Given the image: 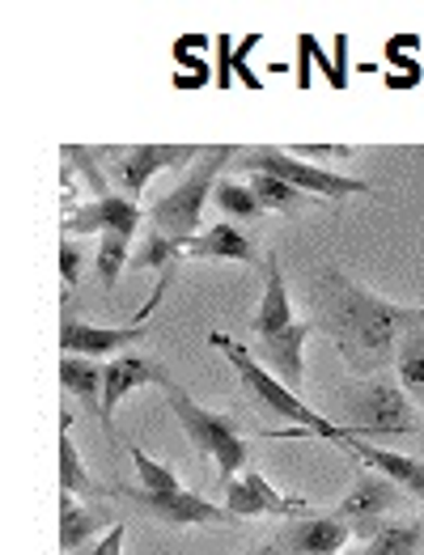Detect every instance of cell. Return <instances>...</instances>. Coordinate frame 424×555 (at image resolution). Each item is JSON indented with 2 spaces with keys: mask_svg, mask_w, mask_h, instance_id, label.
<instances>
[{
  "mask_svg": "<svg viewBox=\"0 0 424 555\" xmlns=\"http://www.w3.org/2000/svg\"><path fill=\"white\" fill-rule=\"evenodd\" d=\"M98 526H102V517L94 509H86L77 496H64L60 501V552H86L90 539L98 534Z\"/></svg>",
  "mask_w": 424,
  "mask_h": 555,
  "instance_id": "44dd1931",
  "label": "cell"
},
{
  "mask_svg": "<svg viewBox=\"0 0 424 555\" xmlns=\"http://www.w3.org/2000/svg\"><path fill=\"white\" fill-rule=\"evenodd\" d=\"M424 552V521H382L374 539H365V547L357 555H421Z\"/></svg>",
  "mask_w": 424,
  "mask_h": 555,
  "instance_id": "d6986e66",
  "label": "cell"
},
{
  "mask_svg": "<svg viewBox=\"0 0 424 555\" xmlns=\"http://www.w3.org/2000/svg\"><path fill=\"white\" fill-rule=\"evenodd\" d=\"M115 496H128V501H137L141 509H149L157 521H166V526H175V530H188V526H226V521H234L226 505H213V501H204V496H195L188 488H170V492H128V488H115Z\"/></svg>",
  "mask_w": 424,
  "mask_h": 555,
  "instance_id": "9c48e42d",
  "label": "cell"
},
{
  "mask_svg": "<svg viewBox=\"0 0 424 555\" xmlns=\"http://www.w3.org/2000/svg\"><path fill=\"white\" fill-rule=\"evenodd\" d=\"M217 51H221V73H217V86H221V90H230V86H234V73H230V51H234V39H230V35H221V39H217Z\"/></svg>",
  "mask_w": 424,
  "mask_h": 555,
  "instance_id": "d6a6232c",
  "label": "cell"
},
{
  "mask_svg": "<svg viewBox=\"0 0 424 555\" xmlns=\"http://www.w3.org/2000/svg\"><path fill=\"white\" fill-rule=\"evenodd\" d=\"M250 191L259 195L264 212H268V208H272V212H293L297 204L310 199V195H301L297 186H288L284 179H272V175H250Z\"/></svg>",
  "mask_w": 424,
  "mask_h": 555,
  "instance_id": "d4e9b609",
  "label": "cell"
},
{
  "mask_svg": "<svg viewBox=\"0 0 424 555\" xmlns=\"http://www.w3.org/2000/svg\"><path fill=\"white\" fill-rule=\"evenodd\" d=\"M73 555H124V526H111L98 543H90L86 552H73Z\"/></svg>",
  "mask_w": 424,
  "mask_h": 555,
  "instance_id": "4dcf8cb0",
  "label": "cell"
},
{
  "mask_svg": "<svg viewBox=\"0 0 424 555\" xmlns=\"http://www.w3.org/2000/svg\"><path fill=\"white\" fill-rule=\"evenodd\" d=\"M137 225H141V208L128 195L90 199V204L64 212V230L73 233H124V237H132Z\"/></svg>",
  "mask_w": 424,
  "mask_h": 555,
  "instance_id": "5bb4252c",
  "label": "cell"
},
{
  "mask_svg": "<svg viewBox=\"0 0 424 555\" xmlns=\"http://www.w3.org/2000/svg\"><path fill=\"white\" fill-rule=\"evenodd\" d=\"M421 323H424V310H421Z\"/></svg>",
  "mask_w": 424,
  "mask_h": 555,
  "instance_id": "e575fe53",
  "label": "cell"
},
{
  "mask_svg": "<svg viewBox=\"0 0 424 555\" xmlns=\"http://www.w3.org/2000/svg\"><path fill=\"white\" fill-rule=\"evenodd\" d=\"M188 259H234V263H250L255 250H250V237L237 230V225L221 221V225L204 230L200 237H191Z\"/></svg>",
  "mask_w": 424,
  "mask_h": 555,
  "instance_id": "e0dca14e",
  "label": "cell"
},
{
  "mask_svg": "<svg viewBox=\"0 0 424 555\" xmlns=\"http://www.w3.org/2000/svg\"><path fill=\"white\" fill-rule=\"evenodd\" d=\"M310 64H314L310 51L297 43V86H301V90H310Z\"/></svg>",
  "mask_w": 424,
  "mask_h": 555,
  "instance_id": "836d02e7",
  "label": "cell"
},
{
  "mask_svg": "<svg viewBox=\"0 0 424 555\" xmlns=\"http://www.w3.org/2000/svg\"><path fill=\"white\" fill-rule=\"evenodd\" d=\"M250 331H255V352L268 365V373H277L293 395H301L306 390V339L314 335V323L293 314V297H288L277 250H268L264 259V301L250 319Z\"/></svg>",
  "mask_w": 424,
  "mask_h": 555,
  "instance_id": "7a4b0ae2",
  "label": "cell"
},
{
  "mask_svg": "<svg viewBox=\"0 0 424 555\" xmlns=\"http://www.w3.org/2000/svg\"><path fill=\"white\" fill-rule=\"evenodd\" d=\"M399 501H403V488H399V483H390V479L377 475V470H365V475L352 483V492L339 501V513H335V517H339L348 530H357L361 539H374L382 517L399 509Z\"/></svg>",
  "mask_w": 424,
  "mask_h": 555,
  "instance_id": "30bf717a",
  "label": "cell"
},
{
  "mask_svg": "<svg viewBox=\"0 0 424 555\" xmlns=\"http://www.w3.org/2000/svg\"><path fill=\"white\" fill-rule=\"evenodd\" d=\"M157 386H162V395H166L170 412H175V420H179V428L191 437V446H195L204 459H213L221 488H226V483H234L237 475L250 466L246 437L237 433L234 420H226V416H217V412H208V408H200V403H195V399H191L188 390H183V386H179L166 370H162V377H157Z\"/></svg>",
  "mask_w": 424,
  "mask_h": 555,
  "instance_id": "277c9868",
  "label": "cell"
},
{
  "mask_svg": "<svg viewBox=\"0 0 424 555\" xmlns=\"http://www.w3.org/2000/svg\"><path fill=\"white\" fill-rule=\"evenodd\" d=\"M188 259V242H175V237H166V233L149 230L144 237V246L137 250V263L132 268H153L157 280H170L175 276V263H183Z\"/></svg>",
  "mask_w": 424,
  "mask_h": 555,
  "instance_id": "7402d4cb",
  "label": "cell"
},
{
  "mask_svg": "<svg viewBox=\"0 0 424 555\" xmlns=\"http://www.w3.org/2000/svg\"><path fill=\"white\" fill-rule=\"evenodd\" d=\"M344 454H352L361 466H374L377 475H386L390 483H399L403 492H412L416 501H424V463L421 459H412V454H395V450H382V446L361 441V437H352V433H348Z\"/></svg>",
  "mask_w": 424,
  "mask_h": 555,
  "instance_id": "9a60e30c",
  "label": "cell"
},
{
  "mask_svg": "<svg viewBox=\"0 0 424 555\" xmlns=\"http://www.w3.org/2000/svg\"><path fill=\"white\" fill-rule=\"evenodd\" d=\"M297 43H301V47H306V51H310V60H314V64H323V73H327V81H331V86H335V90H348V77H344V73L335 68V60H327V55H323V47H319V39H310V35H301Z\"/></svg>",
  "mask_w": 424,
  "mask_h": 555,
  "instance_id": "f1b7e54d",
  "label": "cell"
},
{
  "mask_svg": "<svg viewBox=\"0 0 424 555\" xmlns=\"http://www.w3.org/2000/svg\"><path fill=\"white\" fill-rule=\"evenodd\" d=\"M60 276H64V284H77V276H81V246L68 237L60 246Z\"/></svg>",
  "mask_w": 424,
  "mask_h": 555,
  "instance_id": "f546056e",
  "label": "cell"
},
{
  "mask_svg": "<svg viewBox=\"0 0 424 555\" xmlns=\"http://www.w3.org/2000/svg\"><path fill=\"white\" fill-rule=\"evenodd\" d=\"M94 157H98L94 149H81V144H68V149H64V166L90 179V191H94V199H106L111 191H106V179H102V170L94 166Z\"/></svg>",
  "mask_w": 424,
  "mask_h": 555,
  "instance_id": "4316f807",
  "label": "cell"
},
{
  "mask_svg": "<svg viewBox=\"0 0 424 555\" xmlns=\"http://www.w3.org/2000/svg\"><path fill=\"white\" fill-rule=\"evenodd\" d=\"M230 157H237L234 144H217V149H208V153L200 157V166L191 170L183 183L175 186V191H166V195H157V204L149 208L153 230L166 233V237H175V242L200 237L204 199L217 195V175H221V166H226Z\"/></svg>",
  "mask_w": 424,
  "mask_h": 555,
  "instance_id": "8992f818",
  "label": "cell"
},
{
  "mask_svg": "<svg viewBox=\"0 0 424 555\" xmlns=\"http://www.w3.org/2000/svg\"><path fill=\"white\" fill-rule=\"evenodd\" d=\"M335 408L348 416V433L370 441V437H399V433H416L421 428V408L403 395V386L370 377L361 386H344L335 390Z\"/></svg>",
  "mask_w": 424,
  "mask_h": 555,
  "instance_id": "5b68a950",
  "label": "cell"
},
{
  "mask_svg": "<svg viewBox=\"0 0 424 555\" xmlns=\"http://www.w3.org/2000/svg\"><path fill=\"white\" fill-rule=\"evenodd\" d=\"M102 377H106V365H94L90 357H64L60 361L64 390H73V399H81L98 416H102Z\"/></svg>",
  "mask_w": 424,
  "mask_h": 555,
  "instance_id": "ffe728a7",
  "label": "cell"
},
{
  "mask_svg": "<svg viewBox=\"0 0 424 555\" xmlns=\"http://www.w3.org/2000/svg\"><path fill=\"white\" fill-rule=\"evenodd\" d=\"M259 43H264V35H246L237 51H230V73H237V86H246V90H264V81L250 73V60H246Z\"/></svg>",
  "mask_w": 424,
  "mask_h": 555,
  "instance_id": "83f0119b",
  "label": "cell"
},
{
  "mask_svg": "<svg viewBox=\"0 0 424 555\" xmlns=\"http://www.w3.org/2000/svg\"><path fill=\"white\" fill-rule=\"evenodd\" d=\"M226 509H230V517H310V505L306 501H297V496H284V492H277L259 470H242L234 483H226Z\"/></svg>",
  "mask_w": 424,
  "mask_h": 555,
  "instance_id": "8fae6325",
  "label": "cell"
},
{
  "mask_svg": "<svg viewBox=\"0 0 424 555\" xmlns=\"http://www.w3.org/2000/svg\"><path fill=\"white\" fill-rule=\"evenodd\" d=\"M395 373H399L403 395L424 412V323L403 331V339L395 348Z\"/></svg>",
  "mask_w": 424,
  "mask_h": 555,
  "instance_id": "ac0fdd59",
  "label": "cell"
},
{
  "mask_svg": "<svg viewBox=\"0 0 424 555\" xmlns=\"http://www.w3.org/2000/svg\"><path fill=\"white\" fill-rule=\"evenodd\" d=\"M208 344L234 365L237 382L246 386V395L264 408V412H272V416L288 420V424H297V428H306L310 437H319V441H331V446H348V428L339 424V420L323 416V412H314L301 395H293L288 386H284L277 373H268V365L246 348V344H237L234 335H226V331H208Z\"/></svg>",
  "mask_w": 424,
  "mask_h": 555,
  "instance_id": "3957f363",
  "label": "cell"
},
{
  "mask_svg": "<svg viewBox=\"0 0 424 555\" xmlns=\"http://www.w3.org/2000/svg\"><path fill=\"white\" fill-rule=\"evenodd\" d=\"M293 157H352V144H293Z\"/></svg>",
  "mask_w": 424,
  "mask_h": 555,
  "instance_id": "1f68e13d",
  "label": "cell"
},
{
  "mask_svg": "<svg viewBox=\"0 0 424 555\" xmlns=\"http://www.w3.org/2000/svg\"><path fill=\"white\" fill-rule=\"evenodd\" d=\"M310 323H314V331H327L352 370L374 377L377 370L395 365V348H399L403 331L421 323V310L382 301L377 293L361 288L357 280L327 272L314 288V319Z\"/></svg>",
  "mask_w": 424,
  "mask_h": 555,
  "instance_id": "6da1fadb",
  "label": "cell"
},
{
  "mask_svg": "<svg viewBox=\"0 0 424 555\" xmlns=\"http://www.w3.org/2000/svg\"><path fill=\"white\" fill-rule=\"evenodd\" d=\"M237 166H242L246 175H272V179H284V183L297 186V191L310 195V199L377 195L370 183L348 179V175H335V170H323V166H310V162L293 157L288 149H250V153H237Z\"/></svg>",
  "mask_w": 424,
  "mask_h": 555,
  "instance_id": "52a82bcc",
  "label": "cell"
},
{
  "mask_svg": "<svg viewBox=\"0 0 424 555\" xmlns=\"http://www.w3.org/2000/svg\"><path fill=\"white\" fill-rule=\"evenodd\" d=\"M144 339V323H128V326H90L81 319H68L60 323V348L64 357H111L128 344H141Z\"/></svg>",
  "mask_w": 424,
  "mask_h": 555,
  "instance_id": "4fadbf2b",
  "label": "cell"
},
{
  "mask_svg": "<svg viewBox=\"0 0 424 555\" xmlns=\"http://www.w3.org/2000/svg\"><path fill=\"white\" fill-rule=\"evenodd\" d=\"M208 149L200 144H137V149H115L111 162V179L124 195H141L153 175L162 170H183L188 162L204 157Z\"/></svg>",
  "mask_w": 424,
  "mask_h": 555,
  "instance_id": "ba28073f",
  "label": "cell"
},
{
  "mask_svg": "<svg viewBox=\"0 0 424 555\" xmlns=\"http://www.w3.org/2000/svg\"><path fill=\"white\" fill-rule=\"evenodd\" d=\"M217 204L230 212V217H237V221H255L259 212H264V204H259V195L250 191V183H217Z\"/></svg>",
  "mask_w": 424,
  "mask_h": 555,
  "instance_id": "484cf974",
  "label": "cell"
},
{
  "mask_svg": "<svg viewBox=\"0 0 424 555\" xmlns=\"http://www.w3.org/2000/svg\"><path fill=\"white\" fill-rule=\"evenodd\" d=\"M348 526L339 517H323V513H310V517H293L277 530V547L284 555H339L348 547Z\"/></svg>",
  "mask_w": 424,
  "mask_h": 555,
  "instance_id": "7c38bea8",
  "label": "cell"
},
{
  "mask_svg": "<svg viewBox=\"0 0 424 555\" xmlns=\"http://www.w3.org/2000/svg\"><path fill=\"white\" fill-rule=\"evenodd\" d=\"M157 377H162V365L149 361V357H132V352H128V357L106 361V377H102V424L115 420V408H119L132 390L157 386Z\"/></svg>",
  "mask_w": 424,
  "mask_h": 555,
  "instance_id": "2e32d148",
  "label": "cell"
},
{
  "mask_svg": "<svg viewBox=\"0 0 424 555\" xmlns=\"http://www.w3.org/2000/svg\"><path fill=\"white\" fill-rule=\"evenodd\" d=\"M60 488H64V496H94L98 492V483L86 475L81 454L68 437V420H64V433H60Z\"/></svg>",
  "mask_w": 424,
  "mask_h": 555,
  "instance_id": "603a6c76",
  "label": "cell"
},
{
  "mask_svg": "<svg viewBox=\"0 0 424 555\" xmlns=\"http://www.w3.org/2000/svg\"><path fill=\"white\" fill-rule=\"evenodd\" d=\"M128 255H132V237L124 233H102V246H98V280L102 288H115L119 284V272L128 268Z\"/></svg>",
  "mask_w": 424,
  "mask_h": 555,
  "instance_id": "cb8c5ba5",
  "label": "cell"
}]
</instances>
